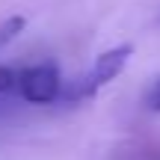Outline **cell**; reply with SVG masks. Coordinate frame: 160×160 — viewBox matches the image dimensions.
<instances>
[{
    "instance_id": "6da1fadb",
    "label": "cell",
    "mask_w": 160,
    "mask_h": 160,
    "mask_svg": "<svg viewBox=\"0 0 160 160\" xmlns=\"http://www.w3.org/2000/svg\"><path fill=\"white\" fill-rule=\"evenodd\" d=\"M131 57H133V45L131 42H122V45H113V48H107V51H101L95 59H92V68L80 80H74L71 89L68 86L62 89V98H59V101H80V98L98 95L104 86H110L116 77L125 74Z\"/></svg>"
},
{
    "instance_id": "7a4b0ae2",
    "label": "cell",
    "mask_w": 160,
    "mask_h": 160,
    "mask_svg": "<svg viewBox=\"0 0 160 160\" xmlns=\"http://www.w3.org/2000/svg\"><path fill=\"white\" fill-rule=\"evenodd\" d=\"M62 89H65V80H62V74H59V68L53 62H36V65L18 68L15 95L24 104H33V107L57 104L62 98Z\"/></svg>"
},
{
    "instance_id": "3957f363",
    "label": "cell",
    "mask_w": 160,
    "mask_h": 160,
    "mask_svg": "<svg viewBox=\"0 0 160 160\" xmlns=\"http://www.w3.org/2000/svg\"><path fill=\"white\" fill-rule=\"evenodd\" d=\"M24 27H27V18H24V15H12V18H6V21L0 24V48H6L9 42H15L18 36H21Z\"/></svg>"
},
{
    "instance_id": "277c9868",
    "label": "cell",
    "mask_w": 160,
    "mask_h": 160,
    "mask_svg": "<svg viewBox=\"0 0 160 160\" xmlns=\"http://www.w3.org/2000/svg\"><path fill=\"white\" fill-rule=\"evenodd\" d=\"M15 86H18V68L0 65V95H15Z\"/></svg>"
},
{
    "instance_id": "5b68a950",
    "label": "cell",
    "mask_w": 160,
    "mask_h": 160,
    "mask_svg": "<svg viewBox=\"0 0 160 160\" xmlns=\"http://www.w3.org/2000/svg\"><path fill=\"white\" fill-rule=\"evenodd\" d=\"M145 107L151 110V113H160V77L151 83V89H148V95H145Z\"/></svg>"
}]
</instances>
